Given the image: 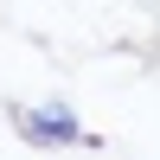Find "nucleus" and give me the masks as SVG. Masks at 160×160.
I'll list each match as a JSON object with an SVG mask.
<instances>
[{
	"label": "nucleus",
	"instance_id": "nucleus-1",
	"mask_svg": "<svg viewBox=\"0 0 160 160\" xmlns=\"http://www.w3.org/2000/svg\"><path fill=\"white\" fill-rule=\"evenodd\" d=\"M13 122H19V135L38 141V148H71V141H83V128H77V115L64 109V102H51V109H13Z\"/></svg>",
	"mask_w": 160,
	"mask_h": 160
}]
</instances>
